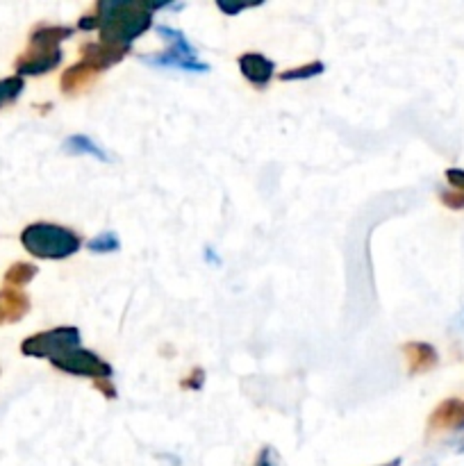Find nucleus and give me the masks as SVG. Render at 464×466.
Segmentation results:
<instances>
[{
	"mask_svg": "<svg viewBox=\"0 0 464 466\" xmlns=\"http://www.w3.org/2000/svg\"><path fill=\"white\" fill-rule=\"evenodd\" d=\"M162 7L164 3H144V0H100L94 12L80 18L77 27L100 30L103 35L100 41L130 50L132 41L153 25L155 9Z\"/></svg>",
	"mask_w": 464,
	"mask_h": 466,
	"instance_id": "nucleus-1",
	"label": "nucleus"
},
{
	"mask_svg": "<svg viewBox=\"0 0 464 466\" xmlns=\"http://www.w3.org/2000/svg\"><path fill=\"white\" fill-rule=\"evenodd\" d=\"M73 35V27L68 25H36L30 35V46L25 53L16 59V73L23 76H44L53 71L62 62V44L64 39Z\"/></svg>",
	"mask_w": 464,
	"mask_h": 466,
	"instance_id": "nucleus-2",
	"label": "nucleus"
},
{
	"mask_svg": "<svg viewBox=\"0 0 464 466\" xmlns=\"http://www.w3.org/2000/svg\"><path fill=\"white\" fill-rule=\"evenodd\" d=\"M23 248L39 259H66L82 248V239L73 230L55 223H32L21 232Z\"/></svg>",
	"mask_w": 464,
	"mask_h": 466,
	"instance_id": "nucleus-3",
	"label": "nucleus"
},
{
	"mask_svg": "<svg viewBox=\"0 0 464 466\" xmlns=\"http://www.w3.org/2000/svg\"><path fill=\"white\" fill-rule=\"evenodd\" d=\"M157 35L166 41V50L162 55H146V64L162 68H177V71L187 73H209V64L200 62L196 48L187 41V36L180 30L168 25H157Z\"/></svg>",
	"mask_w": 464,
	"mask_h": 466,
	"instance_id": "nucleus-4",
	"label": "nucleus"
},
{
	"mask_svg": "<svg viewBox=\"0 0 464 466\" xmlns=\"http://www.w3.org/2000/svg\"><path fill=\"white\" fill-rule=\"evenodd\" d=\"M82 349V337L80 330L73 326L53 328V330L36 332V335L27 337L21 344V353L25 358H41L53 362L59 355L68 353V350Z\"/></svg>",
	"mask_w": 464,
	"mask_h": 466,
	"instance_id": "nucleus-5",
	"label": "nucleus"
},
{
	"mask_svg": "<svg viewBox=\"0 0 464 466\" xmlns=\"http://www.w3.org/2000/svg\"><path fill=\"white\" fill-rule=\"evenodd\" d=\"M50 364L64 373H71V376L80 378H94V380H109L114 373L112 367L105 360H100L98 355L85 349L68 350V353L55 358Z\"/></svg>",
	"mask_w": 464,
	"mask_h": 466,
	"instance_id": "nucleus-6",
	"label": "nucleus"
},
{
	"mask_svg": "<svg viewBox=\"0 0 464 466\" xmlns=\"http://www.w3.org/2000/svg\"><path fill=\"white\" fill-rule=\"evenodd\" d=\"M82 59L86 66L94 68L96 73L105 71V68L114 66V64L121 62L123 57L127 55V48H121V46H112L105 44V41H91V44H85L80 48Z\"/></svg>",
	"mask_w": 464,
	"mask_h": 466,
	"instance_id": "nucleus-7",
	"label": "nucleus"
},
{
	"mask_svg": "<svg viewBox=\"0 0 464 466\" xmlns=\"http://www.w3.org/2000/svg\"><path fill=\"white\" fill-rule=\"evenodd\" d=\"M239 71L250 85H255L257 89H264L268 85V80L273 77L276 64L262 53H244L239 57Z\"/></svg>",
	"mask_w": 464,
	"mask_h": 466,
	"instance_id": "nucleus-8",
	"label": "nucleus"
},
{
	"mask_svg": "<svg viewBox=\"0 0 464 466\" xmlns=\"http://www.w3.org/2000/svg\"><path fill=\"white\" fill-rule=\"evenodd\" d=\"M403 355H405V360H408V371L412 373V376L430 371V369H435L437 362H439V355H437V350L432 349L430 344H423V341H412V344H405Z\"/></svg>",
	"mask_w": 464,
	"mask_h": 466,
	"instance_id": "nucleus-9",
	"label": "nucleus"
},
{
	"mask_svg": "<svg viewBox=\"0 0 464 466\" xmlns=\"http://www.w3.org/2000/svg\"><path fill=\"white\" fill-rule=\"evenodd\" d=\"M30 309V299L23 291L3 289L0 291V326L21 321Z\"/></svg>",
	"mask_w": 464,
	"mask_h": 466,
	"instance_id": "nucleus-10",
	"label": "nucleus"
},
{
	"mask_svg": "<svg viewBox=\"0 0 464 466\" xmlns=\"http://www.w3.org/2000/svg\"><path fill=\"white\" fill-rule=\"evenodd\" d=\"M98 73L94 68L86 66L85 62H77L73 64L71 68H66V73H62V80H59V86H62L64 94H76V91L86 89L91 82L96 80Z\"/></svg>",
	"mask_w": 464,
	"mask_h": 466,
	"instance_id": "nucleus-11",
	"label": "nucleus"
},
{
	"mask_svg": "<svg viewBox=\"0 0 464 466\" xmlns=\"http://www.w3.org/2000/svg\"><path fill=\"white\" fill-rule=\"evenodd\" d=\"M459 403H462V400L458 399L441 400V403L435 408V412L430 414V421H428L430 431H455Z\"/></svg>",
	"mask_w": 464,
	"mask_h": 466,
	"instance_id": "nucleus-12",
	"label": "nucleus"
},
{
	"mask_svg": "<svg viewBox=\"0 0 464 466\" xmlns=\"http://www.w3.org/2000/svg\"><path fill=\"white\" fill-rule=\"evenodd\" d=\"M64 150H66V153H71V155H89V157L98 159V162H107V159H109L107 153H105V150L100 148V146L86 135L68 137V139L64 141Z\"/></svg>",
	"mask_w": 464,
	"mask_h": 466,
	"instance_id": "nucleus-13",
	"label": "nucleus"
},
{
	"mask_svg": "<svg viewBox=\"0 0 464 466\" xmlns=\"http://www.w3.org/2000/svg\"><path fill=\"white\" fill-rule=\"evenodd\" d=\"M36 273H39V271H36L35 264L16 262V264H12V267L7 268V273H5V285L23 287V285H27V282L35 280Z\"/></svg>",
	"mask_w": 464,
	"mask_h": 466,
	"instance_id": "nucleus-14",
	"label": "nucleus"
},
{
	"mask_svg": "<svg viewBox=\"0 0 464 466\" xmlns=\"http://www.w3.org/2000/svg\"><path fill=\"white\" fill-rule=\"evenodd\" d=\"M86 248L91 253H98V255H107V253H116L121 248V241H118L116 232H103V235L94 237L91 241H86Z\"/></svg>",
	"mask_w": 464,
	"mask_h": 466,
	"instance_id": "nucleus-15",
	"label": "nucleus"
},
{
	"mask_svg": "<svg viewBox=\"0 0 464 466\" xmlns=\"http://www.w3.org/2000/svg\"><path fill=\"white\" fill-rule=\"evenodd\" d=\"M326 71V64L323 62H309L308 66H298V68H291V71H285L280 76L282 82H294V80H309V77H317Z\"/></svg>",
	"mask_w": 464,
	"mask_h": 466,
	"instance_id": "nucleus-16",
	"label": "nucleus"
},
{
	"mask_svg": "<svg viewBox=\"0 0 464 466\" xmlns=\"http://www.w3.org/2000/svg\"><path fill=\"white\" fill-rule=\"evenodd\" d=\"M23 86H25V82H23V77L18 76H12V77H5V80H0V107L7 103H14V100L21 96Z\"/></svg>",
	"mask_w": 464,
	"mask_h": 466,
	"instance_id": "nucleus-17",
	"label": "nucleus"
},
{
	"mask_svg": "<svg viewBox=\"0 0 464 466\" xmlns=\"http://www.w3.org/2000/svg\"><path fill=\"white\" fill-rule=\"evenodd\" d=\"M439 200L450 209H464V194L462 191H441Z\"/></svg>",
	"mask_w": 464,
	"mask_h": 466,
	"instance_id": "nucleus-18",
	"label": "nucleus"
},
{
	"mask_svg": "<svg viewBox=\"0 0 464 466\" xmlns=\"http://www.w3.org/2000/svg\"><path fill=\"white\" fill-rule=\"evenodd\" d=\"M446 180H449V185L453 187L455 191H462L464 194V171L462 168H449V171H446Z\"/></svg>",
	"mask_w": 464,
	"mask_h": 466,
	"instance_id": "nucleus-19",
	"label": "nucleus"
},
{
	"mask_svg": "<svg viewBox=\"0 0 464 466\" xmlns=\"http://www.w3.org/2000/svg\"><path fill=\"white\" fill-rule=\"evenodd\" d=\"M217 7L221 9L223 14H227V16H235V14H239V12H244V9H248L250 5L248 3H244V5H237V3H226V0H217Z\"/></svg>",
	"mask_w": 464,
	"mask_h": 466,
	"instance_id": "nucleus-20",
	"label": "nucleus"
},
{
	"mask_svg": "<svg viewBox=\"0 0 464 466\" xmlns=\"http://www.w3.org/2000/svg\"><path fill=\"white\" fill-rule=\"evenodd\" d=\"M94 387L105 396V399H109V400L116 399V390H114V385L109 380H96Z\"/></svg>",
	"mask_w": 464,
	"mask_h": 466,
	"instance_id": "nucleus-21",
	"label": "nucleus"
},
{
	"mask_svg": "<svg viewBox=\"0 0 464 466\" xmlns=\"http://www.w3.org/2000/svg\"><path fill=\"white\" fill-rule=\"evenodd\" d=\"M253 466H276V455H273L271 449L259 451L257 460H255Z\"/></svg>",
	"mask_w": 464,
	"mask_h": 466,
	"instance_id": "nucleus-22",
	"label": "nucleus"
},
{
	"mask_svg": "<svg viewBox=\"0 0 464 466\" xmlns=\"http://www.w3.org/2000/svg\"><path fill=\"white\" fill-rule=\"evenodd\" d=\"M455 431H464V400L459 403V412H458V423H455Z\"/></svg>",
	"mask_w": 464,
	"mask_h": 466,
	"instance_id": "nucleus-23",
	"label": "nucleus"
},
{
	"mask_svg": "<svg viewBox=\"0 0 464 466\" xmlns=\"http://www.w3.org/2000/svg\"><path fill=\"white\" fill-rule=\"evenodd\" d=\"M380 466H400V458L389 460V462H387V464H380Z\"/></svg>",
	"mask_w": 464,
	"mask_h": 466,
	"instance_id": "nucleus-24",
	"label": "nucleus"
},
{
	"mask_svg": "<svg viewBox=\"0 0 464 466\" xmlns=\"http://www.w3.org/2000/svg\"><path fill=\"white\" fill-rule=\"evenodd\" d=\"M459 453H464V444H462V446H459Z\"/></svg>",
	"mask_w": 464,
	"mask_h": 466,
	"instance_id": "nucleus-25",
	"label": "nucleus"
}]
</instances>
